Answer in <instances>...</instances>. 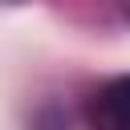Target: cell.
<instances>
[{
  "label": "cell",
  "instance_id": "obj_1",
  "mask_svg": "<svg viewBox=\"0 0 130 130\" xmlns=\"http://www.w3.org/2000/svg\"><path fill=\"white\" fill-rule=\"evenodd\" d=\"M89 130H130V73L106 81L89 98Z\"/></svg>",
  "mask_w": 130,
  "mask_h": 130
}]
</instances>
